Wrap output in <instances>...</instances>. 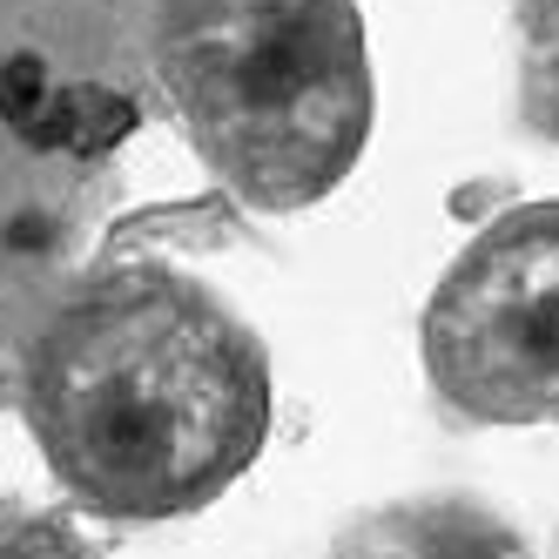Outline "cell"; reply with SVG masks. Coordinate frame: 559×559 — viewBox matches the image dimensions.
Here are the masks:
<instances>
[{
	"mask_svg": "<svg viewBox=\"0 0 559 559\" xmlns=\"http://www.w3.org/2000/svg\"><path fill=\"white\" fill-rule=\"evenodd\" d=\"M27 425L55 478L108 519H176L250 472L270 431L257 331L176 270H115L34 337Z\"/></svg>",
	"mask_w": 559,
	"mask_h": 559,
	"instance_id": "cell-1",
	"label": "cell"
},
{
	"mask_svg": "<svg viewBox=\"0 0 559 559\" xmlns=\"http://www.w3.org/2000/svg\"><path fill=\"white\" fill-rule=\"evenodd\" d=\"M155 74L203 169L250 210H310L371 142L357 0H163Z\"/></svg>",
	"mask_w": 559,
	"mask_h": 559,
	"instance_id": "cell-2",
	"label": "cell"
},
{
	"mask_svg": "<svg viewBox=\"0 0 559 559\" xmlns=\"http://www.w3.org/2000/svg\"><path fill=\"white\" fill-rule=\"evenodd\" d=\"M425 378L472 425H559V195L499 210L445 263Z\"/></svg>",
	"mask_w": 559,
	"mask_h": 559,
	"instance_id": "cell-3",
	"label": "cell"
},
{
	"mask_svg": "<svg viewBox=\"0 0 559 559\" xmlns=\"http://www.w3.org/2000/svg\"><path fill=\"white\" fill-rule=\"evenodd\" d=\"M337 559H533L499 512L465 499H405L337 539Z\"/></svg>",
	"mask_w": 559,
	"mask_h": 559,
	"instance_id": "cell-4",
	"label": "cell"
},
{
	"mask_svg": "<svg viewBox=\"0 0 559 559\" xmlns=\"http://www.w3.org/2000/svg\"><path fill=\"white\" fill-rule=\"evenodd\" d=\"M519 115L559 142V0H526L519 14Z\"/></svg>",
	"mask_w": 559,
	"mask_h": 559,
	"instance_id": "cell-5",
	"label": "cell"
}]
</instances>
